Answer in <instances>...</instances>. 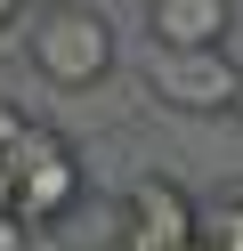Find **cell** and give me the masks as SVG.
I'll return each mask as SVG.
<instances>
[{
	"label": "cell",
	"mask_w": 243,
	"mask_h": 251,
	"mask_svg": "<svg viewBox=\"0 0 243 251\" xmlns=\"http://www.w3.org/2000/svg\"><path fill=\"white\" fill-rule=\"evenodd\" d=\"M97 251H122V243H97Z\"/></svg>",
	"instance_id": "30bf717a"
},
{
	"label": "cell",
	"mask_w": 243,
	"mask_h": 251,
	"mask_svg": "<svg viewBox=\"0 0 243 251\" xmlns=\"http://www.w3.org/2000/svg\"><path fill=\"white\" fill-rule=\"evenodd\" d=\"M146 33L154 49H227L235 8L227 0H146Z\"/></svg>",
	"instance_id": "5b68a950"
},
{
	"label": "cell",
	"mask_w": 243,
	"mask_h": 251,
	"mask_svg": "<svg viewBox=\"0 0 243 251\" xmlns=\"http://www.w3.org/2000/svg\"><path fill=\"white\" fill-rule=\"evenodd\" d=\"M16 17H25V0H0V33H8V25H16Z\"/></svg>",
	"instance_id": "9c48e42d"
},
{
	"label": "cell",
	"mask_w": 243,
	"mask_h": 251,
	"mask_svg": "<svg viewBox=\"0 0 243 251\" xmlns=\"http://www.w3.org/2000/svg\"><path fill=\"white\" fill-rule=\"evenodd\" d=\"M41 8H49V0H41Z\"/></svg>",
	"instance_id": "8fae6325"
},
{
	"label": "cell",
	"mask_w": 243,
	"mask_h": 251,
	"mask_svg": "<svg viewBox=\"0 0 243 251\" xmlns=\"http://www.w3.org/2000/svg\"><path fill=\"white\" fill-rule=\"evenodd\" d=\"M0 170H8V186H16V219H25V227H49V219H65L81 202V154L65 146L49 122H32V130L0 154Z\"/></svg>",
	"instance_id": "7a4b0ae2"
},
{
	"label": "cell",
	"mask_w": 243,
	"mask_h": 251,
	"mask_svg": "<svg viewBox=\"0 0 243 251\" xmlns=\"http://www.w3.org/2000/svg\"><path fill=\"white\" fill-rule=\"evenodd\" d=\"M130 235H122V251H178V243H194V195L178 178H162V170H146V178H130Z\"/></svg>",
	"instance_id": "277c9868"
},
{
	"label": "cell",
	"mask_w": 243,
	"mask_h": 251,
	"mask_svg": "<svg viewBox=\"0 0 243 251\" xmlns=\"http://www.w3.org/2000/svg\"><path fill=\"white\" fill-rule=\"evenodd\" d=\"M32 130V114H25V105H16V98H0V154H8L16 146V138H25Z\"/></svg>",
	"instance_id": "52a82bcc"
},
{
	"label": "cell",
	"mask_w": 243,
	"mask_h": 251,
	"mask_svg": "<svg viewBox=\"0 0 243 251\" xmlns=\"http://www.w3.org/2000/svg\"><path fill=\"white\" fill-rule=\"evenodd\" d=\"M25 57H32V73L49 89H97L122 49H113V25L89 0H49L32 17V33H25Z\"/></svg>",
	"instance_id": "6da1fadb"
},
{
	"label": "cell",
	"mask_w": 243,
	"mask_h": 251,
	"mask_svg": "<svg viewBox=\"0 0 243 251\" xmlns=\"http://www.w3.org/2000/svg\"><path fill=\"white\" fill-rule=\"evenodd\" d=\"M194 235H203V251H243V186L211 195L203 211H194Z\"/></svg>",
	"instance_id": "8992f818"
},
{
	"label": "cell",
	"mask_w": 243,
	"mask_h": 251,
	"mask_svg": "<svg viewBox=\"0 0 243 251\" xmlns=\"http://www.w3.org/2000/svg\"><path fill=\"white\" fill-rule=\"evenodd\" d=\"M32 243V227H25V219H0V251H25Z\"/></svg>",
	"instance_id": "ba28073f"
},
{
	"label": "cell",
	"mask_w": 243,
	"mask_h": 251,
	"mask_svg": "<svg viewBox=\"0 0 243 251\" xmlns=\"http://www.w3.org/2000/svg\"><path fill=\"white\" fill-rule=\"evenodd\" d=\"M146 89L178 114H227L243 98V65L227 49H154L146 57Z\"/></svg>",
	"instance_id": "3957f363"
}]
</instances>
